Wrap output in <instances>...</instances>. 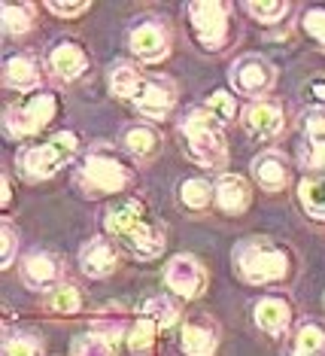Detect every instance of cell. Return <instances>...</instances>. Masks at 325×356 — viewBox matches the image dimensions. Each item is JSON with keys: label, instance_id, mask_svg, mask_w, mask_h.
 Here are the masks:
<instances>
[{"label": "cell", "instance_id": "cell-1", "mask_svg": "<svg viewBox=\"0 0 325 356\" xmlns=\"http://www.w3.org/2000/svg\"><path fill=\"white\" fill-rule=\"evenodd\" d=\"M103 229L116 244H122L128 256L140 259V262L158 259L165 253V232L137 198H125L112 204L103 216Z\"/></svg>", "mask_w": 325, "mask_h": 356}, {"label": "cell", "instance_id": "cell-2", "mask_svg": "<svg viewBox=\"0 0 325 356\" xmlns=\"http://www.w3.org/2000/svg\"><path fill=\"white\" fill-rule=\"evenodd\" d=\"M180 137L185 152L204 168H222L228 161V143L222 134V122L210 113L204 104L192 107L180 122Z\"/></svg>", "mask_w": 325, "mask_h": 356}, {"label": "cell", "instance_id": "cell-3", "mask_svg": "<svg viewBox=\"0 0 325 356\" xmlns=\"http://www.w3.org/2000/svg\"><path fill=\"white\" fill-rule=\"evenodd\" d=\"M234 271L240 280L253 283V286L280 283L289 274V256L274 241L256 234V238H247L234 247Z\"/></svg>", "mask_w": 325, "mask_h": 356}, {"label": "cell", "instance_id": "cell-4", "mask_svg": "<svg viewBox=\"0 0 325 356\" xmlns=\"http://www.w3.org/2000/svg\"><path fill=\"white\" fill-rule=\"evenodd\" d=\"M131 183H134V171L125 165V159L116 156L110 147H94L83 161H79L76 186L92 198L122 192Z\"/></svg>", "mask_w": 325, "mask_h": 356}, {"label": "cell", "instance_id": "cell-5", "mask_svg": "<svg viewBox=\"0 0 325 356\" xmlns=\"http://www.w3.org/2000/svg\"><path fill=\"white\" fill-rule=\"evenodd\" d=\"M73 156H76V134L61 131L43 143L19 149V156H15V171H19L24 183H40V180H46V177L58 174Z\"/></svg>", "mask_w": 325, "mask_h": 356}, {"label": "cell", "instance_id": "cell-6", "mask_svg": "<svg viewBox=\"0 0 325 356\" xmlns=\"http://www.w3.org/2000/svg\"><path fill=\"white\" fill-rule=\"evenodd\" d=\"M55 113H58V98H55L52 92H34L3 113V128L12 140H19V137H34L52 122Z\"/></svg>", "mask_w": 325, "mask_h": 356}, {"label": "cell", "instance_id": "cell-7", "mask_svg": "<svg viewBox=\"0 0 325 356\" xmlns=\"http://www.w3.org/2000/svg\"><path fill=\"white\" fill-rule=\"evenodd\" d=\"M228 83L243 98L262 101L277 83V67L265 58V55H240L228 70Z\"/></svg>", "mask_w": 325, "mask_h": 356}, {"label": "cell", "instance_id": "cell-8", "mask_svg": "<svg viewBox=\"0 0 325 356\" xmlns=\"http://www.w3.org/2000/svg\"><path fill=\"white\" fill-rule=\"evenodd\" d=\"M228 3L219 0H194L189 3V22L194 28V37L207 52H219L228 37Z\"/></svg>", "mask_w": 325, "mask_h": 356}, {"label": "cell", "instance_id": "cell-9", "mask_svg": "<svg viewBox=\"0 0 325 356\" xmlns=\"http://www.w3.org/2000/svg\"><path fill=\"white\" fill-rule=\"evenodd\" d=\"M128 46L146 64L165 61L170 52V34H167L165 22L156 19V15H143V19L131 22V28H128Z\"/></svg>", "mask_w": 325, "mask_h": 356}, {"label": "cell", "instance_id": "cell-10", "mask_svg": "<svg viewBox=\"0 0 325 356\" xmlns=\"http://www.w3.org/2000/svg\"><path fill=\"white\" fill-rule=\"evenodd\" d=\"M174 101H176V92H174V83L167 76H158V74H143V83L137 88V95L131 98V104L137 107V113H143L146 119H161L170 116L174 110Z\"/></svg>", "mask_w": 325, "mask_h": 356}, {"label": "cell", "instance_id": "cell-11", "mask_svg": "<svg viewBox=\"0 0 325 356\" xmlns=\"http://www.w3.org/2000/svg\"><path fill=\"white\" fill-rule=\"evenodd\" d=\"M165 283L174 296L180 298H194L204 293L207 286V271L194 256H174L165 268Z\"/></svg>", "mask_w": 325, "mask_h": 356}, {"label": "cell", "instance_id": "cell-12", "mask_svg": "<svg viewBox=\"0 0 325 356\" xmlns=\"http://www.w3.org/2000/svg\"><path fill=\"white\" fill-rule=\"evenodd\" d=\"M46 64H49V70H52V76H58L61 83H70V79L83 76L88 70V55L76 40L64 37L49 49Z\"/></svg>", "mask_w": 325, "mask_h": 356}, {"label": "cell", "instance_id": "cell-13", "mask_svg": "<svg viewBox=\"0 0 325 356\" xmlns=\"http://www.w3.org/2000/svg\"><path fill=\"white\" fill-rule=\"evenodd\" d=\"M286 125V116H283V107L277 101H253L247 110H243V128L256 137V140H271L277 137Z\"/></svg>", "mask_w": 325, "mask_h": 356}, {"label": "cell", "instance_id": "cell-14", "mask_svg": "<svg viewBox=\"0 0 325 356\" xmlns=\"http://www.w3.org/2000/svg\"><path fill=\"white\" fill-rule=\"evenodd\" d=\"M61 277V259L49 250H34L22 259V280L31 289H55Z\"/></svg>", "mask_w": 325, "mask_h": 356}, {"label": "cell", "instance_id": "cell-15", "mask_svg": "<svg viewBox=\"0 0 325 356\" xmlns=\"http://www.w3.org/2000/svg\"><path fill=\"white\" fill-rule=\"evenodd\" d=\"M119 265V250L112 247L110 238H92L79 250V268L85 277H107Z\"/></svg>", "mask_w": 325, "mask_h": 356}, {"label": "cell", "instance_id": "cell-16", "mask_svg": "<svg viewBox=\"0 0 325 356\" xmlns=\"http://www.w3.org/2000/svg\"><path fill=\"white\" fill-rule=\"evenodd\" d=\"M180 347L185 356H213L219 347L216 326L207 317H192L180 329Z\"/></svg>", "mask_w": 325, "mask_h": 356}, {"label": "cell", "instance_id": "cell-17", "mask_svg": "<svg viewBox=\"0 0 325 356\" xmlns=\"http://www.w3.org/2000/svg\"><path fill=\"white\" fill-rule=\"evenodd\" d=\"M253 177L256 183L267 192H283L292 180V168H289V159L283 152L271 149V152H262L256 161H253Z\"/></svg>", "mask_w": 325, "mask_h": 356}, {"label": "cell", "instance_id": "cell-18", "mask_svg": "<svg viewBox=\"0 0 325 356\" xmlns=\"http://www.w3.org/2000/svg\"><path fill=\"white\" fill-rule=\"evenodd\" d=\"M3 86L12 88V92H31L40 86V67H37V58L28 52H15L6 58L3 64Z\"/></svg>", "mask_w": 325, "mask_h": 356}, {"label": "cell", "instance_id": "cell-19", "mask_svg": "<svg viewBox=\"0 0 325 356\" xmlns=\"http://www.w3.org/2000/svg\"><path fill=\"white\" fill-rule=\"evenodd\" d=\"M213 198H216L219 210H225V213H243V210L249 207V198H253V192H249V183L243 180V177H238V174H222L213 183Z\"/></svg>", "mask_w": 325, "mask_h": 356}, {"label": "cell", "instance_id": "cell-20", "mask_svg": "<svg viewBox=\"0 0 325 356\" xmlns=\"http://www.w3.org/2000/svg\"><path fill=\"white\" fill-rule=\"evenodd\" d=\"M292 323V307L283 296H265L256 302V326L267 335H283Z\"/></svg>", "mask_w": 325, "mask_h": 356}, {"label": "cell", "instance_id": "cell-21", "mask_svg": "<svg viewBox=\"0 0 325 356\" xmlns=\"http://www.w3.org/2000/svg\"><path fill=\"white\" fill-rule=\"evenodd\" d=\"M322 353H325V329L313 320H304L295 329V338H292L286 356H322Z\"/></svg>", "mask_w": 325, "mask_h": 356}, {"label": "cell", "instance_id": "cell-22", "mask_svg": "<svg viewBox=\"0 0 325 356\" xmlns=\"http://www.w3.org/2000/svg\"><path fill=\"white\" fill-rule=\"evenodd\" d=\"M122 143H125V149L131 152L134 159H152L156 152L161 149V137L156 128H149V125H131V128H125V134H122Z\"/></svg>", "mask_w": 325, "mask_h": 356}, {"label": "cell", "instance_id": "cell-23", "mask_svg": "<svg viewBox=\"0 0 325 356\" xmlns=\"http://www.w3.org/2000/svg\"><path fill=\"white\" fill-rule=\"evenodd\" d=\"M116 344L119 338L101 329H88L79 338H73V356H116Z\"/></svg>", "mask_w": 325, "mask_h": 356}, {"label": "cell", "instance_id": "cell-24", "mask_svg": "<svg viewBox=\"0 0 325 356\" xmlns=\"http://www.w3.org/2000/svg\"><path fill=\"white\" fill-rule=\"evenodd\" d=\"M107 79H110V88H112V95H116V98L131 101L134 95H137V88H140V83H143V74L137 67H131V64L116 61L110 67Z\"/></svg>", "mask_w": 325, "mask_h": 356}, {"label": "cell", "instance_id": "cell-25", "mask_svg": "<svg viewBox=\"0 0 325 356\" xmlns=\"http://www.w3.org/2000/svg\"><path fill=\"white\" fill-rule=\"evenodd\" d=\"M298 201L313 220H325V177H304L298 183Z\"/></svg>", "mask_w": 325, "mask_h": 356}, {"label": "cell", "instance_id": "cell-26", "mask_svg": "<svg viewBox=\"0 0 325 356\" xmlns=\"http://www.w3.org/2000/svg\"><path fill=\"white\" fill-rule=\"evenodd\" d=\"M0 15H3V31L10 37H22L34 28V6L31 3H3Z\"/></svg>", "mask_w": 325, "mask_h": 356}, {"label": "cell", "instance_id": "cell-27", "mask_svg": "<svg viewBox=\"0 0 325 356\" xmlns=\"http://www.w3.org/2000/svg\"><path fill=\"white\" fill-rule=\"evenodd\" d=\"M140 314L146 320L156 323L158 329H167V326H174V323H176V317H180V307H176L174 298H167V296H149L143 302Z\"/></svg>", "mask_w": 325, "mask_h": 356}, {"label": "cell", "instance_id": "cell-28", "mask_svg": "<svg viewBox=\"0 0 325 356\" xmlns=\"http://www.w3.org/2000/svg\"><path fill=\"white\" fill-rule=\"evenodd\" d=\"M156 332H158L156 323L140 317L131 329H128V350H131L134 356H149L152 344H156Z\"/></svg>", "mask_w": 325, "mask_h": 356}, {"label": "cell", "instance_id": "cell-29", "mask_svg": "<svg viewBox=\"0 0 325 356\" xmlns=\"http://www.w3.org/2000/svg\"><path fill=\"white\" fill-rule=\"evenodd\" d=\"M3 356H43V341L34 332H6Z\"/></svg>", "mask_w": 325, "mask_h": 356}, {"label": "cell", "instance_id": "cell-30", "mask_svg": "<svg viewBox=\"0 0 325 356\" xmlns=\"http://www.w3.org/2000/svg\"><path fill=\"white\" fill-rule=\"evenodd\" d=\"M210 198H213V183L198 180V177H189V180H183V186H180V201L189 210H204L210 204Z\"/></svg>", "mask_w": 325, "mask_h": 356}, {"label": "cell", "instance_id": "cell-31", "mask_svg": "<svg viewBox=\"0 0 325 356\" xmlns=\"http://www.w3.org/2000/svg\"><path fill=\"white\" fill-rule=\"evenodd\" d=\"M46 307L52 314H76V311H83V293L76 286H70V283H61V286L52 289Z\"/></svg>", "mask_w": 325, "mask_h": 356}, {"label": "cell", "instance_id": "cell-32", "mask_svg": "<svg viewBox=\"0 0 325 356\" xmlns=\"http://www.w3.org/2000/svg\"><path fill=\"white\" fill-rule=\"evenodd\" d=\"M286 10H289L286 0H247V13L253 15L256 22H262V25L280 22L283 15H286Z\"/></svg>", "mask_w": 325, "mask_h": 356}, {"label": "cell", "instance_id": "cell-33", "mask_svg": "<svg viewBox=\"0 0 325 356\" xmlns=\"http://www.w3.org/2000/svg\"><path fill=\"white\" fill-rule=\"evenodd\" d=\"M301 28H304V34L325 52V10H322V6H313V10L304 13Z\"/></svg>", "mask_w": 325, "mask_h": 356}, {"label": "cell", "instance_id": "cell-34", "mask_svg": "<svg viewBox=\"0 0 325 356\" xmlns=\"http://www.w3.org/2000/svg\"><path fill=\"white\" fill-rule=\"evenodd\" d=\"M204 107L213 113V116H216L222 125L231 122L234 113H238V104H234V98H231L228 92H213V95H210V98L204 101Z\"/></svg>", "mask_w": 325, "mask_h": 356}, {"label": "cell", "instance_id": "cell-35", "mask_svg": "<svg viewBox=\"0 0 325 356\" xmlns=\"http://www.w3.org/2000/svg\"><path fill=\"white\" fill-rule=\"evenodd\" d=\"M15 253H19V234H15L12 222H3L0 225V262H3V268L15 262Z\"/></svg>", "mask_w": 325, "mask_h": 356}, {"label": "cell", "instance_id": "cell-36", "mask_svg": "<svg viewBox=\"0 0 325 356\" xmlns=\"http://www.w3.org/2000/svg\"><path fill=\"white\" fill-rule=\"evenodd\" d=\"M301 165L307 171H316L319 177H325V143H307L301 147Z\"/></svg>", "mask_w": 325, "mask_h": 356}, {"label": "cell", "instance_id": "cell-37", "mask_svg": "<svg viewBox=\"0 0 325 356\" xmlns=\"http://www.w3.org/2000/svg\"><path fill=\"white\" fill-rule=\"evenodd\" d=\"M49 10H52L55 15H61V19H76L79 13H85L88 6V0H49Z\"/></svg>", "mask_w": 325, "mask_h": 356}, {"label": "cell", "instance_id": "cell-38", "mask_svg": "<svg viewBox=\"0 0 325 356\" xmlns=\"http://www.w3.org/2000/svg\"><path fill=\"white\" fill-rule=\"evenodd\" d=\"M304 101L319 113L325 110V79H310V83L304 86Z\"/></svg>", "mask_w": 325, "mask_h": 356}, {"label": "cell", "instance_id": "cell-39", "mask_svg": "<svg viewBox=\"0 0 325 356\" xmlns=\"http://www.w3.org/2000/svg\"><path fill=\"white\" fill-rule=\"evenodd\" d=\"M0 201L10 204V180H6V177H0Z\"/></svg>", "mask_w": 325, "mask_h": 356}]
</instances>
